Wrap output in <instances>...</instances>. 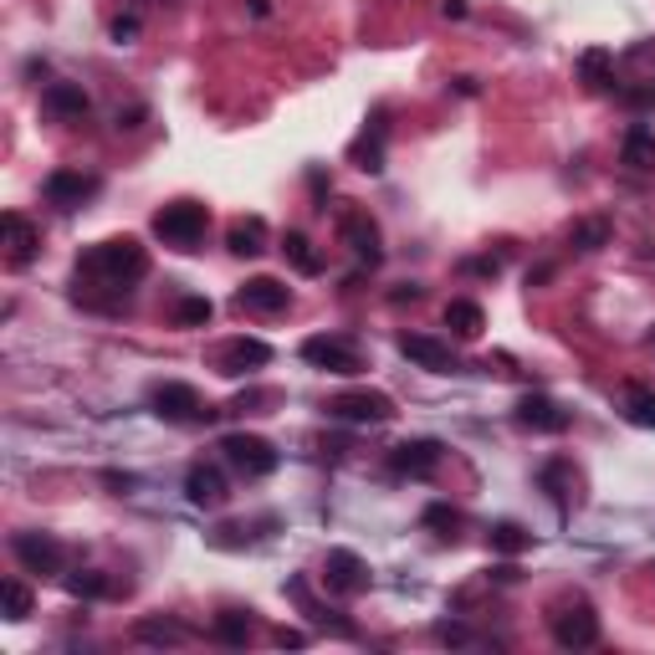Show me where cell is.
<instances>
[{
    "mask_svg": "<svg viewBox=\"0 0 655 655\" xmlns=\"http://www.w3.org/2000/svg\"><path fill=\"white\" fill-rule=\"evenodd\" d=\"M277 645H292V651H298V645H308V635H302V630H277Z\"/></svg>",
    "mask_w": 655,
    "mask_h": 655,
    "instance_id": "40",
    "label": "cell"
},
{
    "mask_svg": "<svg viewBox=\"0 0 655 655\" xmlns=\"http://www.w3.org/2000/svg\"><path fill=\"white\" fill-rule=\"evenodd\" d=\"M287 595L298 599V604H302V614H308L313 625L333 630V635H343V641H354V635H358V630L348 625V620H338V614H333V610H323V604H318V599L308 595V584H302V579H292V584H287Z\"/></svg>",
    "mask_w": 655,
    "mask_h": 655,
    "instance_id": "22",
    "label": "cell"
},
{
    "mask_svg": "<svg viewBox=\"0 0 655 655\" xmlns=\"http://www.w3.org/2000/svg\"><path fill=\"white\" fill-rule=\"evenodd\" d=\"M518 425L522 431H537V435H564L568 431V410L548 395H522L518 400Z\"/></svg>",
    "mask_w": 655,
    "mask_h": 655,
    "instance_id": "16",
    "label": "cell"
},
{
    "mask_svg": "<svg viewBox=\"0 0 655 655\" xmlns=\"http://www.w3.org/2000/svg\"><path fill=\"white\" fill-rule=\"evenodd\" d=\"M185 497H190L195 507H221L225 497H231V487H225V471L210 462H195L190 477H185Z\"/></svg>",
    "mask_w": 655,
    "mask_h": 655,
    "instance_id": "18",
    "label": "cell"
},
{
    "mask_svg": "<svg viewBox=\"0 0 655 655\" xmlns=\"http://www.w3.org/2000/svg\"><path fill=\"white\" fill-rule=\"evenodd\" d=\"M446 328H451V333H456L462 343H471V338H481V328H487V313H481L477 302L456 298V302H446Z\"/></svg>",
    "mask_w": 655,
    "mask_h": 655,
    "instance_id": "25",
    "label": "cell"
},
{
    "mask_svg": "<svg viewBox=\"0 0 655 655\" xmlns=\"http://www.w3.org/2000/svg\"><path fill=\"white\" fill-rule=\"evenodd\" d=\"M221 456L236 466L246 481H262V477H271V471L282 466V456H277V446H271V441H262V435H246V431L225 435V441H221Z\"/></svg>",
    "mask_w": 655,
    "mask_h": 655,
    "instance_id": "3",
    "label": "cell"
},
{
    "mask_svg": "<svg viewBox=\"0 0 655 655\" xmlns=\"http://www.w3.org/2000/svg\"><path fill=\"white\" fill-rule=\"evenodd\" d=\"M625 420L641 425V431H655V395L651 389H630L625 395Z\"/></svg>",
    "mask_w": 655,
    "mask_h": 655,
    "instance_id": "32",
    "label": "cell"
},
{
    "mask_svg": "<svg viewBox=\"0 0 655 655\" xmlns=\"http://www.w3.org/2000/svg\"><path fill=\"white\" fill-rule=\"evenodd\" d=\"M0 595H5V620H26L31 614V589L21 579H5L0 584Z\"/></svg>",
    "mask_w": 655,
    "mask_h": 655,
    "instance_id": "35",
    "label": "cell"
},
{
    "mask_svg": "<svg viewBox=\"0 0 655 655\" xmlns=\"http://www.w3.org/2000/svg\"><path fill=\"white\" fill-rule=\"evenodd\" d=\"M42 108L52 113V119H62V123H82V119H88V92L77 88V82H46Z\"/></svg>",
    "mask_w": 655,
    "mask_h": 655,
    "instance_id": "19",
    "label": "cell"
},
{
    "mask_svg": "<svg viewBox=\"0 0 655 655\" xmlns=\"http://www.w3.org/2000/svg\"><path fill=\"white\" fill-rule=\"evenodd\" d=\"M466 271H481V277H497V271H502V262H497V256H477V262H466Z\"/></svg>",
    "mask_w": 655,
    "mask_h": 655,
    "instance_id": "39",
    "label": "cell"
},
{
    "mask_svg": "<svg viewBox=\"0 0 655 655\" xmlns=\"http://www.w3.org/2000/svg\"><path fill=\"white\" fill-rule=\"evenodd\" d=\"M400 354L415 364V369H431V374H451L456 369V354L451 343L431 338V333H400Z\"/></svg>",
    "mask_w": 655,
    "mask_h": 655,
    "instance_id": "17",
    "label": "cell"
},
{
    "mask_svg": "<svg viewBox=\"0 0 655 655\" xmlns=\"http://www.w3.org/2000/svg\"><path fill=\"white\" fill-rule=\"evenodd\" d=\"M0 231H5V262H11L15 271L31 267L36 252H42V231H36L21 210H5V215H0Z\"/></svg>",
    "mask_w": 655,
    "mask_h": 655,
    "instance_id": "14",
    "label": "cell"
},
{
    "mask_svg": "<svg viewBox=\"0 0 655 655\" xmlns=\"http://www.w3.org/2000/svg\"><path fill=\"white\" fill-rule=\"evenodd\" d=\"M11 553H15V564L26 568V574H42V579L62 574V564H67V548H62L52 533H15Z\"/></svg>",
    "mask_w": 655,
    "mask_h": 655,
    "instance_id": "9",
    "label": "cell"
},
{
    "mask_svg": "<svg viewBox=\"0 0 655 655\" xmlns=\"http://www.w3.org/2000/svg\"><path fill=\"white\" fill-rule=\"evenodd\" d=\"M651 574H655V558H651Z\"/></svg>",
    "mask_w": 655,
    "mask_h": 655,
    "instance_id": "43",
    "label": "cell"
},
{
    "mask_svg": "<svg viewBox=\"0 0 655 655\" xmlns=\"http://www.w3.org/2000/svg\"><path fill=\"white\" fill-rule=\"evenodd\" d=\"M42 190H46V200H52L57 210H82L92 195H98V179L82 175V169H52Z\"/></svg>",
    "mask_w": 655,
    "mask_h": 655,
    "instance_id": "15",
    "label": "cell"
},
{
    "mask_svg": "<svg viewBox=\"0 0 655 655\" xmlns=\"http://www.w3.org/2000/svg\"><path fill=\"white\" fill-rule=\"evenodd\" d=\"M149 404H154V415L169 420V425H200V420H210L206 400H200V389L179 385V379H164V385L149 395Z\"/></svg>",
    "mask_w": 655,
    "mask_h": 655,
    "instance_id": "5",
    "label": "cell"
},
{
    "mask_svg": "<svg viewBox=\"0 0 655 655\" xmlns=\"http://www.w3.org/2000/svg\"><path fill=\"white\" fill-rule=\"evenodd\" d=\"M610 236H614L610 221H599V215H595V221H579L574 231H568V246L589 256V252H599V246H610Z\"/></svg>",
    "mask_w": 655,
    "mask_h": 655,
    "instance_id": "27",
    "label": "cell"
},
{
    "mask_svg": "<svg viewBox=\"0 0 655 655\" xmlns=\"http://www.w3.org/2000/svg\"><path fill=\"white\" fill-rule=\"evenodd\" d=\"M441 456H446V451H441V441H431V435H425V441H400V446L389 451V466H395L400 477L425 481V477H435V471H441Z\"/></svg>",
    "mask_w": 655,
    "mask_h": 655,
    "instance_id": "12",
    "label": "cell"
},
{
    "mask_svg": "<svg viewBox=\"0 0 655 655\" xmlns=\"http://www.w3.org/2000/svg\"><path fill=\"white\" fill-rule=\"evenodd\" d=\"M210 298H179L175 302V328H206L210 323Z\"/></svg>",
    "mask_w": 655,
    "mask_h": 655,
    "instance_id": "33",
    "label": "cell"
},
{
    "mask_svg": "<svg viewBox=\"0 0 655 655\" xmlns=\"http://www.w3.org/2000/svg\"><path fill=\"white\" fill-rule=\"evenodd\" d=\"M338 236L364 267H379V262H385V236H379V221H374L369 210H343Z\"/></svg>",
    "mask_w": 655,
    "mask_h": 655,
    "instance_id": "10",
    "label": "cell"
},
{
    "mask_svg": "<svg viewBox=\"0 0 655 655\" xmlns=\"http://www.w3.org/2000/svg\"><path fill=\"white\" fill-rule=\"evenodd\" d=\"M67 589H73L77 599H98V595H108L113 584H108L103 574H73V579H67Z\"/></svg>",
    "mask_w": 655,
    "mask_h": 655,
    "instance_id": "36",
    "label": "cell"
},
{
    "mask_svg": "<svg viewBox=\"0 0 655 655\" xmlns=\"http://www.w3.org/2000/svg\"><path fill=\"white\" fill-rule=\"evenodd\" d=\"M134 36H138V21H134V15L113 21V42H134Z\"/></svg>",
    "mask_w": 655,
    "mask_h": 655,
    "instance_id": "38",
    "label": "cell"
},
{
    "mask_svg": "<svg viewBox=\"0 0 655 655\" xmlns=\"http://www.w3.org/2000/svg\"><path fill=\"white\" fill-rule=\"evenodd\" d=\"M579 77L589 92H610L614 88V57L604 52V46H589V52H579Z\"/></svg>",
    "mask_w": 655,
    "mask_h": 655,
    "instance_id": "23",
    "label": "cell"
},
{
    "mask_svg": "<svg viewBox=\"0 0 655 655\" xmlns=\"http://www.w3.org/2000/svg\"><path fill=\"white\" fill-rule=\"evenodd\" d=\"M435 641H446V645H466V641H471V630H466V625H435Z\"/></svg>",
    "mask_w": 655,
    "mask_h": 655,
    "instance_id": "37",
    "label": "cell"
},
{
    "mask_svg": "<svg viewBox=\"0 0 655 655\" xmlns=\"http://www.w3.org/2000/svg\"><path fill=\"white\" fill-rule=\"evenodd\" d=\"M651 338H655V333H651Z\"/></svg>",
    "mask_w": 655,
    "mask_h": 655,
    "instance_id": "44",
    "label": "cell"
},
{
    "mask_svg": "<svg viewBox=\"0 0 655 655\" xmlns=\"http://www.w3.org/2000/svg\"><path fill=\"white\" fill-rule=\"evenodd\" d=\"M537 481H543V491H548L558 507H568L574 497H579V471H574V462H568V456H553V462H543Z\"/></svg>",
    "mask_w": 655,
    "mask_h": 655,
    "instance_id": "20",
    "label": "cell"
},
{
    "mask_svg": "<svg viewBox=\"0 0 655 655\" xmlns=\"http://www.w3.org/2000/svg\"><path fill=\"white\" fill-rule=\"evenodd\" d=\"M420 522H425V528H435L441 537H456V528H462V512H456L451 502H431Z\"/></svg>",
    "mask_w": 655,
    "mask_h": 655,
    "instance_id": "34",
    "label": "cell"
},
{
    "mask_svg": "<svg viewBox=\"0 0 655 655\" xmlns=\"http://www.w3.org/2000/svg\"><path fill=\"white\" fill-rule=\"evenodd\" d=\"M641 98H645V103H655V88H651V92H641Z\"/></svg>",
    "mask_w": 655,
    "mask_h": 655,
    "instance_id": "42",
    "label": "cell"
},
{
    "mask_svg": "<svg viewBox=\"0 0 655 655\" xmlns=\"http://www.w3.org/2000/svg\"><path fill=\"white\" fill-rule=\"evenodd\" d=\"M77 277H88V282H98V287H113V292H129L134 282L149 277V252H144L134 236L98 241V246L77 262Z\"/></svg>",
    "mask_w": 655,
    "mask_h": 655,
    "instance_id": "1",
    "label": "cell"
},
{
    "mask_svg": "<svg viewBox=\"0 0 655 655\" xmlns=\"http://www.w3.org/2000/svg\"><path fill=\"white\" fill-rule=\"evenodd\" d=\"M236 308L241 313H287L292 308V287L277 277H252L236 287Z\"/></svg>",
    "mask_w": 655,
    "mask_h": 655,
    "instance_id": "13",
    "label": "cell"
},
{
    "mask_svg": "<svg viewBox=\"0 0 655 655\" xmlns=\"http://www.w3.org/2000/svg\"><path fill=\"white\" fill-rule=\"evenodd\" d=\"M215 641L221 645H246L252 641V614H241V610L215 614Z\"/></svg>",
    "mask_w": 655,
    "mask_h": 655,
    "instance_id": "30",
    "label": "cell"
},
{
    "mask_svg": "<svg viewBox=\"0 0 655 655\" xmlns=\"http://www.w3.org/2000/svg\"><path fill=\"white\" fill-rule=\"evenodd\" d=\"M210 231V210L200 200H175V206L154 210V236L164 246H175V252H195Z\"/></svg>",
    "mask_w": 655,
    "mask_h": 655,
    "instance_id": "2",
    "label": "cell"
},
{
    "mask_svg": "<svg viewBox=\"0 0 655 655\" xmlns=\"http://www.w3.org/2000/svg\"><path fill=\"white\" fill-rule=\"evenodd\" d=\"M548 630L564 651H584V645L599 641V614L589 599H574V604H558V610L548 614Z\"/></svg>",
    "mask_w": 655,
    "mask_h": 655,
    "instance_id": "4",
    "label": "cell"
},
{
    "mask_svg": "<svg viewBox=\"0 0 655 655\" xmlns=\"http://www.w3.org/2000/svg\"><path fill=\"white\" fill-rule=\"evenodd\" d=\"M328 415L348 420V425H385V420H395V400L379 389H348V395L328 400Z\"/></svg>",
    "mask_w": 655,
    "mask_h": 655,
    "instance_id": "7",
    "label": "cell"
},
{
    "mask_svg": "<svg viewBox=\"0 0 655 655\" xmlns=\"http://www.w3.org/2000/svg\"><path fill=\"white\" fill-rule=\"evenodd\" d=\"M185 635L190 630L175 625V620H138L134 625V641H144V645H185Z\"/></svg>",
    "mask_w": 655,
    "mask_h": 655,
    "instance_id": "28",
    "label": "cell"
},
{
    "mask_svg": "<svg viewBox=\"0 0 655 655\" xmlns=\"http://www.w3.org/2000/svg\"><path fill=\"white\" fill-rule=\"evenodd\" d=\"M487 548L502 553V558H518V553L533 548V533H528L522 522H491V528H487Z\"/></svg>",
    "mask_w": 655,
    "mask_h": 655,
    "instance_id": "24",
    "label": "cell"
},
{
    "mask_svg": "<svg viewBox=\"0 0 655 655\" xmlns=\"http://www.w3.org/2000/svg\"><path fill=\"white\" fill-rule=\"evenodd\" d=\"M354 164L358 169H369V175H379V169H385V129H374V138L364 134L354 144Z\"/></svg>",
    "mask_w": 655,
    "mask_h": 655,
    "instance_id": "31",
    "label": "cell"
},
{
    "mask_svg": "<svg viewBox=\"0 0 655 655\" xmlns=\"http://www.w3.org/2000/svg\"><path fill=\"white\" fill-rule=\"evenodd\" d=\"M225 246H231V256H262L267 252V221H262V215H241V221H231Z\"/></svg>",
    "mask_w": 655,
    "mask_h": 655,
    "instance_id": "21",
    "label": "cell"
},
{
    "mask_svg": "<svg viewBox=\"0 0 655 655\" xmlns=\"http://www.w3.org/2000/svg\"><path fill=\"white\" fill-rule=\"evenodd\" d=\"M441 15H451V21H462V15H466V0H441Z\"/></svg>",
    "mask_w": 655,
    "mask_h": 655,
    "instance_id": "41",
    "label": "cell"
},
{
    "mask_svg": "<svg viewBox=\"0 0 655 655\" xmlns=\"http://www.w3.org/2000/svg\"><path fill=\"white\" fill-rule=\"evenodd\" d=\"M620 159L630 164V169H655V129L651 123H635L625 134V144H620Z\"/></svg>",
    "mask_w": 655,
    "mask_h": 655,
    "instance_id": "26",
    "label": "cell"
},
{
    "mask_svg": "<svg viewBox=\"0 0 655 655\" xmlns=\"http://www.w3.org/2000/svg\"><path fill=\"white\" fill-rule=\"evenodd\" d=\"M302 358L313 364V369L323 374H338V379H354L358 369H364V354H358L348 338H338V333H318V338L302 343Z\"/></svg>",
    "mask_w": 655,
    "mask_h": 655,
    "instance_id": "6",
    "label": "cell"
},
{
    "mask_svg": "<svg viewBox=\"0 0 655 655\" xmlns=\"http://www.w3.org/2000/svg\"><path fill=\"white\" fill-rule=\"evenodd\" d=\"M323 584L333 589V595L354 599V595H369L374 574H369V564H364L354 548H328V558H323Z\"/></svg>",
    "mask_w": 655,
    "mask_h": 655,
    "instance_id": "8",
    "label": "cell"
},
{
    "mask_svg": "<svg viewBox=\"0 0 655 655\" xmlns=\"http://www.w3.org/2000/svg\"><path fill=\"white\" fill-rule=\"evenodd\" d=\"M210 364L225 374V379H241V374H252V369H267L271 364V343L262 338H225L215 354H210Z\"/></svg>",
    "mask_w": 655,
    "mask_h": 655,
    "instance_id": "11",
    "label": "cell"
},
{
    "mask_svg": "<svg viewBox=\"0 0 655 655\" xmlns=\"http://www.w3.org/2000/svg\"><path fill=\"white\" fill-rule=\"evenodd\" d=\"M282 252H287V262H292V267H298L302 277H318V271H323V262H318V252L308 246V236H302V231H287Z\"/></svg>",
    "mask_w": 655,
    "mask_h": 655,
    "instance_id": "29",
    "label": "cell"
}]
</instances>
